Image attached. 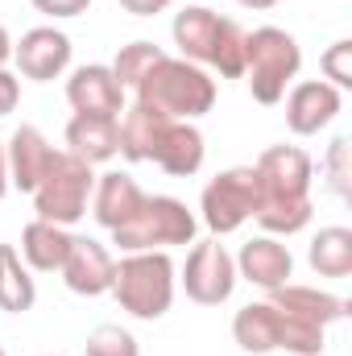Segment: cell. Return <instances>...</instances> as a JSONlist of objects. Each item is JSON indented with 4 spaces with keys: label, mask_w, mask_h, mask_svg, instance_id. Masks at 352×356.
<instances>
[{
    "label": "cell",
    "mask_w": 352,
    "mask_h": 356,
    "mask_svg": "<svg viewBox=\"0 0 352 356\" xmlns=\"http://www.w3.org/2000/svg\"><path fill=\"white\" fill-rule=\"evenodd\" d=\"M307 261L319 277H349L352 273V232L332 224V228H319L311 236V249H307Z\"/></svg>",
    "instance_id": "cb8c5ba5"
},
{
    "label": "cell",
    "mask_w": 352,
    "mask_h": 356,
    "mask_svg": "<svg viewBox=\"0 0 352 356\" xmlns=\"http://www.w3.org/2000/svg\"><path fill=\"white\" fill-rule=\"evenodd\" d=\"M166 124H170V116H162V112H154V108H145V104H137V99L125 104V112L116 116V129H120V158H129V162H154V149H158Z\"/></svg>",
    "instance_id": "ac0fdd59"
},
{
    "label": "cell",
    "mask_w": 352,
    "mask_h": 356,
    "mask_svg": "<svg viewBox=\"0 0 352 356\" xmlns=\"http://www.w3.org/2000/svg\"><path fill=\"white\" fill-rule=\"evenodd\" d=\"M269 302H273L278 311H290V315L311 319V323H319V327H332L336 319L349 315V302H344V298H336V294H328V290H319V286H298V282H286V286L269 290Z\"/></svg>",
    "instance_id": "d6986e66"
},
{
    "label": "cell",
    "mask_w": 352,
    "mask_h": 356,
    "mask_svg": "<svg viewBox=\"0 0 352 356\" xmlns=\"http://www.w3.org/2000/svg\"><path fill=\"white\" fill-rule=\"evenodd\" d=\"M83 353L88 356H141V344H137V336H133L129 327H120V323H99L88 336Z\"/></svg>",
    "instance_id": "83f0119b"
},
{
    "label": "cell",
    "mask_w": 352,
    "mask_h": 356,
    "mask_svg": "<svg viewBox=\"0 0 352 356\" xmlns=\"http://www.w3.org/2000/svg\"><path fill=\"white\" fill-rule=\"evenodd\" d=\"M8 58H13V38H8V29L0 25V67H8Z\"/></svg>",
    "instance_id": "836d02e7"
},
{
    "label": "cell",
    "mask_w": 352,
    "mask_h": 356,
    "mask_svg": "<svg viewBox=\"0 0 352 356\" xmlns=\"http://www.w3.org/2000/svg\"><path fill=\"white\" fill-rule=\"evenodd\" d=\"M33 302H38V286L29 277V266L13 245H0V311L25 315L33 311Z\"/></svg>",
    "instance_id": "603a6c76"
},
{
    "label": "cell",
    "mask_w": 352,
    "mask_h": 356,
    "mask_svg": "<svg viewBox=\"0 0 352 356\" xmlns=\"http://www.w3.org/2000/svg\"><path fill=\"white\" fill-rule=\"evenodd\" d=\"M71 38L63 33V29H54V25H38V29H25L21 33V42L13 46V63H17V71L25 75V79H33V83H50V79H58L67 67H71Z\"/></svg>",
    "instance_id": "9c48e42d"
},
{
    "label": "cell",
    "mask_w": 352,
    "mask_h": 356,
    "mask_svg": "<svg viewBox=\"0 0 352 356\" xmlns=\"http://www.w3.org/2000/svg\"><path fill=\"white\" fill-rule=\"evenodd\" d=\"M262 207V182L253 166H232V170H220L203 186L199 195V220L211 228V236H228L237 232L245 220H253Z\"/></svg>",
    "instance_id": "8992f818"
},
{
    "label": "cell",
    "mask_w": 352,
    "mask_h": 356,
    "mask_svg": "<svg viewBox=\"0 0 352 356\" xmlns=\"http://www.w3.org/2000/svg\"><path fill=\"white\" fill-rule=\"evenodd\" d=\"M323 178H328V191L336 199H349L352 195V158H349V137H336L328 145V158H323Z\"/></svg>",
    "instance_id": "f1b7e54d"
},
{
    "label": "cell",
    "mask_w": 352,
    "mask_h": 356,
    "mask_svg": "<svg viewBox=\"0 0 352 356\" xmlns=\"http://www.w3.org/2000/svg\"><path fill=\"white\" fill-rule=\"evenodd\" d=\"M8 191V162H4V141H0V199Z\"/></svg>",
    "instance_id": "e575fe53"
},
{
    "label": "cell",
    "mask_w": 352,
    "mask_h": 356,
    "mask_svg": "<svg viewBox=\"0 0 352 356\" xmlns=\"http://www.w3.org/2000/svg\"><path fill=\"white\" fill-rule=\"evenodd\" d=\"M203 158H207V141L195 129V120H170L166 133H162V141H158V149H154V162L175 178L199 175Z\"/></svg>",
    "instance_id": "e0dca14e"
},
{
    "label": "cell",
    "mask_w": 352,
    "mask_h": 356,
    "mask_svg": "<svg viewBox=\"0 0 352 356\" xmlns=\"http://www.w3.org/2000/svg\"><path fill=\"white\" fill-rule=\"evenodd\" d=\"M232 340L241 344V353L265 356L278 353V311L269 302H249L232 315Z\"/></svg>",
    "instance_id": "7402d4cb"
},
{
    "label": "cell",
    "mask_w": 352,
    "mask_h": 356,
    "mask_svg": "<svg viewBox=\"0 0 352 356\" xmlns=\"http://www.w3.org/2000/svg\"><path fill=\"white\" fill-rule=\"evenodd\" d=\"M319 71H323V83H332V88H352V42L349 38H340V42H332L323 54H319Z\"/></svg>",
    "instance_id": "f546056e"
},
{
    "label": "cell",
    "mask_w": 352,
    "mask_h": 356,
    "mask_svg": "<svg viewBox=\"0 0 352 356\" xmlns=\"http://www.w3.org/2000/svg\"><path fill=\"white\" fill-rule=\"evenodd\" d=\"M67 104L83 116H120L125 112V88L116 83L112 67L104 63H88L75 67L67 79Z\"/></svg>",
    "instance_id": "7c38bea8"
},
{
    "label": "cell",
    "mask_w": 352,
    "mask_h": 356,
    "mask_svg": "<svg viewBox=\"0 0 352 356\" xmlns=\"http://www.w3.org/2000/svg\"><path fill=\"white\" fill-rule=\"evenodd\" d=\"M17 104H21V79L8 67H0V116L17 112Z\"/></svg>",
    "instance_id": "1f68e13d"
},
{
    "label": "cell",
    "mask_w": 352,
    "mask_h": 356,
    "mask_svg": "<svg viewBox=\"0 0 352 356\" xmlns=\"http://www.w3.org/2000/svg\"><path fill=\"white\" fill-rule=\"evenodd\" d=\"M112 269H116V257L108 253V245H99L95 236H71V253L58 273L71 294L99 298L112 290Z\"/></svg>",
    "instance_id": "8fae6325"
},
{
    "label": "cell",
    "mask_w": 352,
    "mask_h": 356,
    "mask_svg": "<svg viewBox=\"0 0 352 356\" xmlns=\"http://www.w3.org/2000/svg\"><path fill=\"white\" fill-rule=\"evenodd\" d=\"M67 154L83 158L88 166L112 162V158L120 154L116 116H83V112H75V116L67 120Z\"/></svg>",
    "instance_id": "2e32d148"
},
{
    "label": "cell",
    "mask_w": 352,
    "mask_h": 356,
    "mask_svg": "<svg viewBox=\"0 0 352 356\" xmlns=\"http://www.w3.org/2000/svg\"><path fill=\"white\" fill-rule=\"evenodd\" d=\"M71 253V232L63 224H50V220H29L21 228V261L38 273H54L63 269Z\"/></svg>",
    "instance_id": "ffe728a7"
},
{
    "label": "cell",
    "mask_w": 352,
    "mask_h": 356,
    "mask_svg": "<svg viewBox=\"0 0 352 356\" xmlns=\"http://www.w3.org/2000/svg\"><path fill=\"white\" fill-rule=\"evenodd\" d=\"M145 203V191L137 186V178L125 175V170H108V175H95V191H91V216L99 228H120L133 220V211Z\"/></svg>",
    "instance_id": "9a60e30c"
},
{
    "label": "cell",
    "mask_w": 352,
    "mask_h": 356,
    "mask_svg": "<svg viewBox=\"0 0 352 356\" xmlns=\"http://www.w3.org/2000/svg\"><path fill=\"white\" fill-rule=\"evenodd\" d=\"M232 261H237V277H245L249 286H257L265 294L278 290V286H286L290 273H294V257H290V249L278 236H253V241H245Z\"/></svg>",
    "instance_id": "5bb4252c"
},
{
    "label": "cell",
    "mask_w": 352,
    "mask_h": 356,
    "mask_svg": "<svg viewBox=\"0 0 352 356\" xmlns=\"http://www.w3.org/2000/svg\"><path fill=\"white\" fill-rule=\"evenodd\" d=\"M216 29H220V13H216V8H203V4H191V8L175 13V25H170L175 46L182 50V58H186V63H199V67H203L207 54H211Z\"/></svg>",
    "instance_id": "44dd1931"
},
{
    "label": "cell",
    "mask_w": 352,
    "mask_h": 356,
    "mask_svg": "<svg viewBox=\"0 0 352 356\" xmlns=\"http://www.w3.org/2000/svg\"><path fill=\"white\" fill-rule=\"evenodd\" d=\"M282 99H286V129L294 137L323 133L340 116V108H344V91L323 83V79H303V83H294V88L286 91Z\"/></svg>",
    "instance_id": "30bf717a"
},
{
    "label": "cell",
    "mask_w": 352,
    "mask_h": 356,
    "mask_svg": "<svg viewBox=\"0 0 352 356\" xmlns=\"http://www.w3.org/2000/svg\"><path fill=\"white\" fill-rule=\"evenodd\" d=\"M237 4H245V8H253V13H262V8H273L278 0H237Z\"/></svg>",
    "instance_id": "d590c367"
},
{
    "label": "cell",
    "mask_w": 352,
    "mask_h": 356,
    "mask_svg": "<svg viewBox=\"0 0 352 356\" xmlns=\"http://www.w3.org/2000/svg\"><path fill=\"white\" fill-rule=\"evenodd\" d=\"M199 220L175 195H145L129 224L112 228V245L120 253H166L175 245H195Z\"/></svg>",
    "instance_id": "3957f363"
},
{
    "label": "cell",
    "mask_w": 352,
    "mask_h": 356,
    "mask_svg": "<svg viewBox=\"0 0 352 356\" xmlns=\"http://www.w3.org/2000/svg\"><path fill=\"white\" fill-rule=\"evenodd\" d=\"M207 67H216L224 79H241L245 75V29L232 17H220V29H216Z\"/></svg>",
    "instance_id": "4316f807"
},
{
    "label": "cell",
    "mask_w": 352,
    "mask_h": 356,
    "mask_svg": "<svg viewBox=\"0 0 352 356\" xmlns=\"http://www.w3.org/2000/svg\"><path fill=\"white\" fill-rule=\"evenodd\" d=\"M33 8H38V13H46V17H54V21H67V17L88 13L91 0H33Z\"/></svg>",
    "instance_id": "4dcf8cb0"
},
{
    "label": "cell",
    "mask_w": 352,
    "mask_h": 356,
    "mask_svg": "<svg viewBox=\"0 0 352 356\" xmlns=\"http://www.w3.org/2000/svg\"><path fill=\"white\" fill-rule=\"evenodd\" d=\"M303 67V50L294 42V33L278 29V25H262L253 33H245V79L257 104H282L286 88L294 83Z\"/></svg>",
    "instance_id": "277c9868"
},
{
    "label": "cell",
    "mask_w": 352,
    "mask_h": 356,
    "mask_svg": "<svg viewBox=\"0 0 352 356\" xmlns=\"http://www.w3.org/2000/svg\"><path fill=\"white\" fill-rule=\"evenodd\" d=\"M253 170H257V182H262V203H269V199H307L311 195L315 162L298 145H269L253 162Z\"/></svg>",
    "instance_id": "ba28073f"
},
{
    "label": "cell",
    "mask_w": 352,
    "mask_h": 356,
    "mask_svg": "<svg viewBox=\"0 0 352 356\" xmlns=\"http://www.w3.org/2000/svg\"><path fill=\"white\" fill-rule=\"evenodd\" d=\"M137 104L170 116V120H199L216 108V79L186 58H162L141 83H137Z\"/></svg>",
    "instance_id": "6da1fadb"
},
{
    "label": "cell",
    "mask_w": 352,
    "mask_h": 356,
    "mask_svg": "<svg viewBox=\"0 0 352 356\" xmlns=\"http://www.w3.org/2000/svg\"><path fill=\"white\" fill-rule=\"evenodd\" d=\"M54 154H58V149L42 137V129H33V124H17V129H13V137H8V145H4L8 186H17V191L33 195V186H38V182L46 178V170H50Z\"/></svg>",
    "instance_id": "4fadbf2b"
},
{
    "label": "cell",
    "mask_w": 352,
    "mask_h": 356,
    "mask_svg": "<svg viewBox=\"0 0 352 356\" xmlns=\"http://www.w3.org/2000/svg\"><path fill=\"white\" fill-rule=\"evenodd\" d=\"M0 356H8V353H4V344H0Z\"/></svg>",
    "instance_id": "8d00e7d4"
},
{
    "label": "cell",
    "mask_w": 352,
    "mask_h": 356,
    "mask_svg": "<svg viewBox=\"0 0 352 356\" xmlns=\"http://www.w3.org/2000/svg\"><path fill=\"white\" fill-rule=\"evenodd\" d=\"M175 261L170 253H125L112 269V298L120 302V311H129L133 319H162L175 302Z\"/></svg>",
    "instance_id": "7a4b0ae2"
},
{
    "label": "cell",
    "mask_w": 352,
    "mask_h": 356,
    "mask_svg": "<svg viewBox=\"0 0 352 356\" xmlns=\"http://www.w3.org/2000/svg\"><path fill=\"white\" fill-rule=\"evenodd\" d=\"M175 0H120V8L125 13H133V17H158V13H166Z\"/></svg>",
    "instance_id": "d6a6232c"
},
{
    "label": "cell",
    "mask_w": 352,
    "mask_h": 356,
    "mask_svg": "<svg viewBox=\"0 0 352 356\" xmlns=\"http://www.w3.org/2000/svg\"><path fill=\"white\" fill-rule=\"evenodd\" d=\"M311 216H315V203L307 195V199H269V203L257 207L253 220L262 224L265 236H294L311 224Z\"/></svg>",
    "instance_id": "d4e9b609"
},
{
    "label": "cell",
    "mask_w": 352,
    "mask_h": 356,
    "mask_svg": "<svg viewBox=\"0 0 352 356\" xmlns=\"http://www.w3.org/2000/svg\"><path fill=\"white\" fill-rule=\"evenodd\" d=\"M91 191H95V170H91L83 158L58 149L46 178L33 186V211L38 220H50V224H79L88 216V203H91Z\"/></svg>",
    "instance_id": "5b68a950"
},
{
    "label": "cell",
    "mask_w": 352,
    "mask_h": 356,
    "mask_svg": "<svg viewBox=\"0 0 352 356\" xmlns=\"http://www.w3.org/2000/svg\"><path fill=\"white\" fill-rule=\"evenodd\" d=\"M182 290H186V298L191 302H199V307H220V302H228L232 298V290H237V261H232V253L220 245V236L216 241H199L191 253H186V266H182Z\"/></svg>",
    "instance_id": "52a82bcc"
},
{
    "label": "cell",
    "mask_w": 352,
    "mask_h": 356,
    "mask_svg": "<svg viewBox=\"0 0 352 356\" xmlns=\"http://www.w3.org/2000/svg\"><path fill=\"white\" fill-rule=\"evenodd\" d=\"M162 58H166L162 46H154V42H129V46L116 50V58H112V75H116V83H120L125 91H137V83H141Z\"/></svg>",
    "instance_id": "484cf974"
}]
</instances>
